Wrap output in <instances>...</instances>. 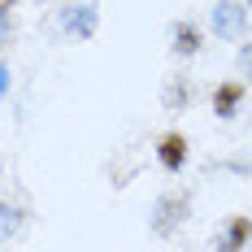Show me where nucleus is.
I'll return each mask as SVG.
<instances>
[{"mask_svg": "<svg viewBox=\"0 0 252 252\" xmlns=\"http://www.w3.org/2000/svg\"><path fill=\"white\" fill-rule=\"evenodd\" d=\"M235 65H239V74H244V78H252V39H244V44H239Z\"/></svg>", "mask_w": 252, "mask_h": 252, "instance_id": "nucleus-11", "label": "nucleus"}, {"mask_svg": "<svg viewBox=\"0 0 252 252\" xmlns=\"http://www.w3.org/2000/svg\"><path fill=\"white\" fill-rule=\"evenodd\" d=\"M187 161H191V139H187L183 130H165V135H157V165H161L165 174H183Z\"/></svg>", "mask_w": 252, "mask_h": 252, "instance_id": "nucleus-4", "label": "nucleus"}, {"mask_svg": "<svg viewBox=\"0 0 252 252\" xmlns=\"http://www.w3.org/2000/svg\"><path fill=\"white\" fill-rule=\"evenodd\" d=\"M13 4L18 0H0V48L13 39Z\"/></svg>", "mask_w": 252, "mask_h": 252, "instance_id": "nucleus-10", "label": "nucleus"}, {"mask_svg": "<svg viewBox=\"0 0 252 252\" xmlns=\"http://www.w3.org/2000/svg\"><path fill=\"white\" fill-rule=\"evenodd\" d=\"M187 218H191V191H183V187H170V191H161L148 209V230L157 239H174L178 230L187 226Z\"/></svg>", "mask_w": 252, "mask_h": 252, "instance_id": "nucleus-1", "label": "nucleus"}, {"mask_svg": "<svg viewBox=\"0 0 252 252\" xmlns=\"http://www.w3.org/2000/svg\"><path fill=\"white\" fill-rule=\"evenodd\" d=\"M35 4H52V0H35Z\"/></svg>", "mask_w": 252, "mask_h": 252, "instance_id": "nucleus-13", "label": "nucleus"}, {"mask_svg": "<svg viewBox=\"0 0 252 252\" xmlns=\"http://www.w3.org/2000/svg\"><path fill=\"white\" fill-rule=\"evenodd\" d=\"M252 244V218L248 213H230L226 226L218 230V239H213V248L218 252H248Z\"/></svg>", "mask_w": 252, "mask_h": 252, "instance_id": "nucleus-7", "label": "nucleus"}, {"mask_svg": "<svg viewBox=\"0 0 252 252\" xmlns=\"http://www.w3.org/2000/svg\"><path fill=\"white\" fill-rule=\"evenodd\" d=\"M200 48H204V26L191 22V18H178L170 26V52H174L178 61H191Z\"/></svg>", "mask_w": 252, "mask_h": 252, "instance_id": "nucleus-6", "label": "nucleus"}, {"mask_svg": "<svg viewBox=\"0 0 252 252\" xmlns=\"http://www.w3.org/2000/svg\"><path fill=\"white\" fill-rule=\"evenodd\" d=\"M22 209L18 204H9V200H0V239H13L18 230H22Z\"/></svg>", "mask_w": 252, "mask_h": 252, "instance_id": "nucleus-9", "label": "nucleus"}, {"mask_svg": "<svg viewBox=\"0 0 252 252\" xmlns=\"http://www.w3.org/2000/svg\"><path fill=\"white\" fill-rule=\"evenodd\" d=\"M9 87H13V78H9V65H4V61H0V100H4V96H9Z\"/></svg>", "mask_w": 252, "mask_h": 252, "instance_id": "nucleus-12", "label": "nucleus"}, {"mask_svg": "<svg viewBox=\"0 0 252 252\" xmlns=\"http://www.w3.org/2000/svg\"><path fill=\"white\" fill-rule=\"evenodd\" d=\"M196 100V87H191V78H165V87H161V104L170 109V113H183L187 104Z\"/></svg>", "mask_w": 252, "mask_h": 252, "instance_id": "nucleus-8", "label": "nucleus"}, {"mask_svg": "<svg viewBox=\"0 0 252 252\" xmlns=\"http://www.w3.org/2000/svg\"><path fill=\"white\" fill-rule=\"evenodd\" d=\"M248 4L244 0H213V9H209V31L218 35V39H226V44H244L248 39Z\"/></svg>", "mask_w": 252, "mask_h": 252, "instance_id": "nucleus-3", "label": "nucleus"}, {"mask_svg": "<svg viewBox=\"0 0 252 252\" xmlns=\"http://www.w3.org/2000/svg\"><path fill=\"white\" fill-rule=\"evenodd\" d=\"M244 100H248V83H244V78H226V83H218L213 96H209L213 113H218L222 122H235V118L244 113Z\"/></svg>", "mask_w": 252, "mask_h": 252, "instance_id": "nucleus-5", "label": "nucleus"}, {"mask_svg": "<svg viewBox=\"0 0 252 252\" xmlns=\"http://www.w3.org/2000/svg\"><path fill=\"white\" fill-rule=\"evenodd\" d=\"M57 31H61V39H70V44L96 39V31H100V4H96V0H65V4L57 9Z\"/></svg>", "mask_w": 252, "mask_h": 252, "instance_id": "nucleus-2", "label": "nucleus"}]
</instances>
